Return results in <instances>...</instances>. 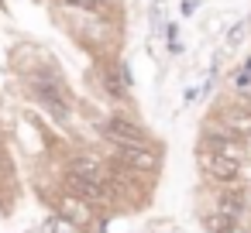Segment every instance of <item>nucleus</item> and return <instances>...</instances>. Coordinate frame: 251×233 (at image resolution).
<instances>
[{
    "mask_svg": "<svg viewBox=\"0 0 251 233\" xmlns=\"http://www.w3.org/2000/svg\"><path fill=\"white\" fill-rule=\"evenodd\" d=\"M203 223H206L210 233H234V230H237V223H234L227 212H220L217 206H210V209L203 212Z\"/></svg>",
    "mask_w": 251,
    "mask_h": 233,
    "instance_id": "6e6552de",
    "label": "nucleus"
},
{
    "mask_svg": "<svg viewBox=\"0 0 251 233\" xmlns=\"http://www.w3.org/2000/svg\"><path fill=\"white\" fill-rule=\"evenodd\" d=\"M248 38V21H241V24H234L230 31H227V42H224V48L227 52H234V48H241V42Z\"/></svg>",
    "mask_w": 251,
    "mask_h": 233,
    "instance_id": "9d476101",
    "label": "nucleus"
},
{
    "mask_svg": "<svg viewBox=\"0 0 251 233\" xmlns=\"http://www.w3.org/2000/svg\"><path fill=\"white\" fill-rule=\"evenodd\" d=\"M114 161L127 165L131 171H158V151L151 144H114Z\"/></svg>",
    "mask_w": 251,
    "mask_h": 233,
    "instance_id": "20e7f679",
    "label": "nucleus"
},
{
    "mask_svg": "<svg viewBox=\"0 0 251 233\" xmlns=\"http://www.w3.org/2000/svg\"><path fill=\"white\" fill-rule=\"evenodd\" d=\"M62 216L69 219V223H76V226H83V223H90L93 219V202H86L83 195H66L62 199Z\"/></svg>",
    "mask_w": 251,
    "mask_h": 233,
    "instance_id": "0eeeda50",
    "label": "nucleus"
},
{
    "mask_svg": "<svg viewBox=\"0 0 251 233\" xmlns=\"http://www.w3.org/2000/svg\"><path fill=\"white\" fill-rule=\"evenodd\" d=\"M200 171L217 182V185H227V182H237L248 175V158H237V154H227V151H206L200 148Z\"/></svg>",
    "mask_w": 251,
    "mask_h": 233,
    "instance_id": "f257e3e1",
    "label": "nucleus"
},
{
    "mask_svg": "<svg viewBox=\"0 0 251 233\" xmlns=\"http://www.w3.org/2000/svg\"><path fill=\"white\" fill-rule=\"evenodd\" d=\"M230 83H234V89H237V93H248V89H251V59L234 72V79H230Z\"/></svg>",
    "mask_w": 251,
    "mask_h": 233,
    "instance_id": "9b49d317",
    "label": "nucleus"
},
{
    "mask_svg": "<svg viewBox=\"0 0 251 233\" xmlns=\"http://www.w3.org/2000/svg\"><path fill=\"white\" fill-rule=\"evenodd\" d=\"M66 7L73 11H83V14H97V18H110L114 21V7L107 4V0H62Z\"/></svg>",
    "mask_w": 251,
    "mask_h": 233,
    "instance_id": "1a4fd4ad",
    "label": "nucleus"
},
{
    "mask_svg": "<svg viewBox=\"0 0 251 233\" xmlns=\"http://www.w3.org/2000/svg\"><path fill=\"white\" fill-rule=\"evenodd\" d=\"M28 89H31V96H35L52 117H59V120L69 117V96H66V86H62L52 72H31V76H28Z\"/></svg>",
    "mask_w": 251,
    "mask_h": 233,
    "instance_id": "f03ea898",
    "label": "nucleus"
},
{
    "mask_svg": "<svg viewBox=\"0 0 251 233\" xmlns=\"http://www.w3.org/2000/svg\"><path fill=\"white\" fill-rule=\"evenodd\" d=\"M213 206H217L220 212H227L234 223H244L248 212H251V189H248V185H237V182H227V185L217 189Z\"/></svg>",
    "mask_w": 251,
    "mask_h": 233,
    "instance_id": "7ed1b4c3",
    "label": "nucleus"
},
{
    "mask_svg": "<svg viewBox=\"0 0 251 233\" xmlns=\"http://www.w3.org/2000/svg\"><path fill=\"white\" fill-rule=\"evenodd\" d=\"M103 137H107L110 144H151L148 134H145L134 120H127V117H110V120H103Z\"/></svg>",
    "mask_w": 251,
    "mask_h": 233,
    "instance_id": "39448f33",
    "label": "nucleus"
},
{
    "mask_svg": "<svg viewBox=\"0 0 251 233\" xmlns=\"http://www.w3.org/2000/svg\"><path fill=\"white\" fill-rule=\"evenodd\" d=\"M100 83H103L107 96H110V100H117V103H124V100H127V93H131V72H127L121 62L103 65V69H100Z\"/></svg>",
    "mask_w": 251,
    "mask_h": 233,
    "instance_id": "423d86ee",
    "label": "nucleus"
}]
</instances>
